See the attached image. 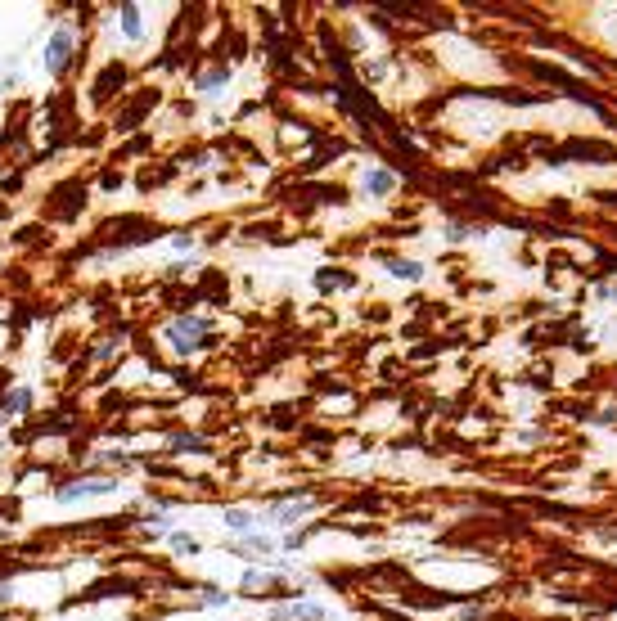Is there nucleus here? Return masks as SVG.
<instances>
[{"label":"nucleus","mask_w":617,"mask_h":621,"mask_svg":"<svg viewBox=\"0 0 617 621\" xmlns=\"http://www.w3.org/2000/svg\"><path fill=\"white\" fill-rule=\"evenodd\" d=\"M118 482H109V477H86V482H68L59 486V500L73 504V500H95V495H109Z\"/></svg>","instance_id":"1"},{"label":"nucleus","mask_w":617,"mask_h":621,"mask_svg":"<svg viewBox=\"0 0 617 621\" xmlns=\"http://www.w3.org/2000/svg\"><path fill=\"white\" fill-rule=\"evenodd\" d=\"M68 59H73V32H68V27H59V32L50 36V45H46V68L50 72H64Z\"/></svg>","instance_id":"2"},{"label":"nucleus","mask_w":617,"mask_h":621,"mask_svg":"<svg viewBox=\"0 0 617 621\" xmlns=\"http://www.w3.org/2000/svg\"><path fill=\"white\" fill-rule=\"evenodd\" d=\"M167 338H172V347L181 351V356H194V351L203 347V342H199V324H190V320L172 324V333H167Z\"/></svg>","instance_id":"3"},{"label":"nucleus","mask_w":617,"mask_h":621,"mask_svg":"<svg viewBox=\"0 0 617 621\" xmlns=\"http://www.w3.org/2000/svg\"><path fill=\"white\" fill-rule=\"evenodd\" d=\"M392 185H397V176H392V171H365V194L383 198Z\"/></svg>","instance_id":"4"},{"label":"nucleus","mask_w":617,"mask_h":621,"mask_svg":"<svg viewBox=\"0 0 617 621\" xmlns=\"http://www.w3.org/2000/svg\"><path fill=\"white\" fill-rule=\"evenodd\" d=\"M316 288H352V275H343V270H316Z\"/></svg>","instance_id":"5"},{"label":"nucleus","mask_w":617,"mask_h":621,"mask_svg":"<svg viewBox=\"0 0 617 621\" xmlns=\"http://www.w3.org/2000/svg\"><path fill=\"white\" fill-rule=\"evenodd\" d=\"M289 617H302V621H320V617H325V608H320V603H289Z\"/></svg>","instance_id":"6"},{"label":"nucleus","mask_w":617,"mask_h":621,"mask_svg":"<svg viewBox=\"0 0 617 621\" xmlns=\"http://www.w3.org/2000/svg\"><path fill=\"white\" fill-rule=\"evenodd\" d=\"M388 270H392V275H401V279H419V275H424V266H419V261H388Z\"/></svg>","instance_id":"7"},{"label":"nucleus","mask_w":617,"mask_h":621,"mask_svg":"<svg viewBox=\"0 0 617 621\" xmlns=\"http://www.w3.org/2000/svg\"><path fill=\"white\" fill-rule=\"evenodd\" d=\"M118 14H122V32H127V36H140V9H136V5H122Z\"/></svg>","instance_id":"8"},{"label":"nucleus","mask_w":617,"mask_h":621,"mask_svg":"<svg viewBox=\"0 0 617 621\" xmlns=\"http://www.w3.org/2000/svg\"><path fill=\"white\" fill-rule=\"evenodd\" d=\"M226 527L230 531H248V527H253V513H248V509H226Z\"/></svg>","instance_id":"9"},{"label":"nucleus","mask_w":617,"mask_h":621,"mask_svg":"<svg viewBox=\"0 0 617 621\" xmlns=\"http://www.w3.org/2000/svg\"><path fill=\"white\" fill-rule=\"evenodd\" d=\"M302 513H307V504H293V509L284 504V509H275V522H284V527H289V522H298Z\"/></svg>","instance_id":"10"},{"label":"nucleus","mask_w":617,"mask_h":621,"mask_svg":"<svg viewBox=\"0 0 617 621\" xmlns=\"http://www.w3.org/2000/svg\"><path fill=\"white\" fill-rule=\"evenodd\" d=\"M172 545L181 549V554H199V540H194V536H185V531H176V536H172Z\"/></svg>","instance_id":"11"},{"label":"nucleus","mask_w":617,"mask_h":621,"mask_svg":"<svg viewBox=\"0 0 617 621\" xmlns=\"http://www.w3.org/2000/svg\"><path fill=\"white\" fill-rule=\"evenodd\" d=\"M226 77H230V72H226V68H212V72H208V77H203V81H199V86H203V90H217V86H226Z\"/></svg>","instance_id":"12"},{"label":"nucleus","mask_w":617,"mask_h":621,"mask_svg":"<svg viewBox=\"0 0 617 621\" xmlns=\"http://www.w3.org/2000/svg\"><path fill=\"white\" fill-rule=\"evenodd\" d=\"M28 405H32V392H28V387H19V392L10 396V410H14V414H23Z\"/></svg>","instance_id":"13"},{"label":"nucleus","mask_w":617,"mask_h":621,"mask_svg":"<svg viewBox=\"0 0 617 621\" xmlns=\"http://www.w3.org/2000/svg\"><path fill=\"white\" fill-rule=\"evenodd\" d=\"M172 450H208V446H203L199 437H176V441H172Z\"/></svg>","instance_id":"14"},{"label":"nucleus","mask_w":617,"mask_h":621,"mask_svg":"<svg viewBox=\"0 0 617 621\" xmlns=\"http://www.w3.org/2000/svg\"><path fill=\"white\" fill-rule=\"evenodd\" d=\"M100 185H104V189H118V185H122V176H118V171H104Z\"/></svg>","instance_id":"15"}]
</instances>
